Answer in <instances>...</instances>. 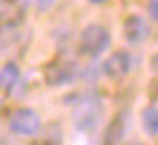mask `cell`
Returning <instances> with one entry per match:
<instances>
[{
  "label": "cell",
  "mask_w": 158,
  "mask_h": 145,
  "mask_svg": "<svg viewBox=\"0 0 158 145\" xmlns=\"http://www.w3.org/2000/svg\"><path fill=\"white\" fill-rule=\"evenodd\" d=\"M110 44V37H108V31L100 24H89L82 35H80V52L85 56H98L102 54Z\"/></svg>",
  "instance_id": "6da1fadb"
},
{
  "label": "cell",
  "mask_w": 158,
  "mask_h": 145,
  "mask_svg": "<svg viewBox=\"0 0 158 145\" xmlns=\"http://www.w3.org/2000/svg\"><path fill=\"white\" fill-rule=\"evenodd\" d=\"M102 117V104L100 100L93 95H87V97H80V102L76 104V110H74V123L78 130H93L98 126Z\"/></svg>",
  "instance_id": "7a4b0ae2"
},
{
  "label": "cell",
  "mask_w": 158,
  "mask_h": 145,
  "mask_svg": "<svg viewBox=\"0 0 158 145\" xmlns=\"http://www.w3.org/2000/svg\"><path fill=\"white\" fill-rule=\"evenodd\" d=\"M9 128H11V132H15L20 136H33L39 132L41 121L33 108H18L9 119Z\"/></svg>",
  "instance_id": "3957f363"
},
{
  "label": "cell",
  "mask_w": 158,
  "mask_h": 145,
  "mask_svg": "<svg viewBox=\"0 0 158 145\" xmlns=\"http://www.w3.org/2000/svg\"><path fill=\"white\" fill-rule=\"evenodd\" d=\"M130 69H132V56L123 50L113 52L104 63V74L108 78H123Z\"/></svg>",
  "instance_id": "277c9868"
},
{
  "label": "cell",
  "mask_w": 158,
  "mask_h": 145,
  "mask_svg": "<svg viewBox=\"0 0 158 145\" xmlns=\"http://www.w3.org/2000/svg\"><path fill=\"white\" fill-rule=\"evenodd\" d=\"M147 35H149V26L141 15H130L123 22V37L128 44H141L147 39Z\"/></svg>",
  "instance_id": "5b68a950"
},
{
  "label": "cell",
  "mask_w": 158,
  "mask_h": 145,
  "mask_svg": "<svg viewBox=\"0 0 158 145\" xmlns=\"http://www.w3.org/2000/svg\"><path fill=\"white\" fill-rule=\"evenodd\" d=\"M72 80V74H69V69L65 67V65H61V63H54V65H50L48 69H46V82L50 85V87H61V85H65V82H69Z\"/></svg>",
  "instance_id": "8992f818"
},
{
  "label": "cell",
  "mask_w": 158,
  "mask_h": 145,
  "mask_svg": "<svg viewBox=\"0 0 158 145\" xmlns=\"http://www.w3.org/2000/svg\"><path fill=\"white\" fill-rule=\"evenodd\" d=\"M20 80V69L15 63H7L2 69H0V89L2 91H11Z\"/></svg>",
  "instance_id": "52a82bcc"
},
{
  "label": "cell",
  "mask_w": 158,
  "mask_h": 145,
  "mask_svg": "<svg viewBox=\"0 0 158 145\" xmlns=\"http://www.w3.org/2000/svg\"><path fill=\"white\" fill-rule=\"evenodd\" d=\"M123 130H126L123 115H117V117L110 121V126H108V130H106V134H104V145H117L119 139H123Z\"/></svg>",
  "instance_id": "ba28073f"
},
{
  "label": "cell",
  "mask_w": 158,
  "mask_h": 145,
  "mask_svg": "<svg viewBox=\"0 0 158 145\" xmlns=\"http://www.w3.org/2000/svg\"><path fill=\"white\" fill-rule=\"evenodd\" d=\"M141 126H143V130L149 136H156L158 134V108L156 106H147L141 113Z\"/></svg>",
  "instance_id": "9c48e42d"
},
{
  "label": "cell",
  "mask_w": 158,
  "mask_h": 145,
  "mask_svg": "<svg viewBox=\"0 0 158 145\" xmlns=\"http://www.w3.org/2000/svg\"><path fill=\"white\" fill-rule=\"evenodd\" d=\"M149 15H152V20L158 22V0H152L149 2Z\"/></svg>",
  "instance_id": "30bf717a"
},
{
  "label": "cell",
  "mask_w": 158,
  "mask_h": 145,
  "mask_svg": "<svg viewBox=\"0 0 158 145\" xmlns=\"http://www.w3.org/2000/svg\"><path fill=\"white\" fill-rule=\"evenodd\" d=\"M149 65H152V69H154V72L158 74V52H156V54L152 56V61H149Z\"/></svg>",
  "instance_id": "8fae6325"
},
{
  "label": "cell",
  "mask_w": 158,
  "mask_h": 145,
  "mask_svg": "<svg viewBox=\"0 0 158 145\" xmlns=\"http://www.w3.org/2000/svg\"><path fill=\"white\" fill-rule=\"evenodd\" d=\"M91 2H95V5H104L106 0H91Z\"/></svg>",
  "instance_id": "7c38bea8"
},
{
  "label": "cell",
  "mask_w": 158,
  "mask_h": 145,
  "mask_svg": "<svg viewBox=\"0 0 158 145\" xmlns=\"http://www.w3.org/2000/svg\"><path fill=\"white\" fill-rule=\"evenodd\" d=\"M128 145H141V143H128Z\"/></svg>",
  "instance_id": "4fadbf2b"
},
{
  "label": "cell",
  "mask_w": 158,
  "mask_h": 145,
  "mask_svg": "<svg viewBox=\"0 0 158 145\" xmlns=\"http://www.w3.org/2000/svg\"><path fill=\"white\" fill-rule=\"evenodd\" d=\"M0 104H2V100H0Z\"/></svg>",
  "instance_id": "5bb4252c"
}]
</instances>
